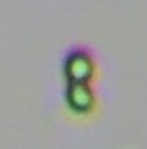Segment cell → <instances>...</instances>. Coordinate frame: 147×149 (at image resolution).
<instances>
[{
    "label": "cell",
    "mask_w": 147,
    "mask_h": 149,
    "mask_svg": "<svg viewBox=\"0 0 147 149\" xmlns=\"http://www.w3.org/2000/svg\"><path fill=\"white\" fill-rule=\"evenodd\" d=\"M66 104L71 111L78 114H87L95 108L97 95L90 83H68L64 90Z\"/></svg>",
    "instance_id": "7a4b0ae2"
},
{
    "label": "cell",
    "mask_w": 147,
    "mask_h": 149,
    "mask_svg": "<svg viewBox=\"0 0 147 149\" xmlns=\"http://www.w3.org/2000/svg\"><path fill=\"white\" fill-rule=\"evenodd\" d=\"M95 59L85 47L71 49L62 63V71L68 83H90L95 76Z\"/></svg>",
    "instance_id": "6da1fadb"
}]
</instances>
